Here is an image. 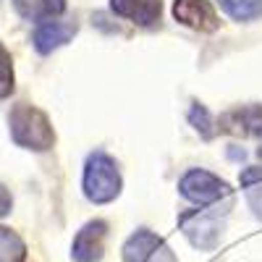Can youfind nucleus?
<instances>
[{
	"label": "nucleus",
	"instance_id": "obj_1",
	"mask_svg": "<svg viewBox=\"0 0 262 262\" xmlns=\"http://www.w3.org/2000/svg\"><path fill=\"white\" fill-rule=\"evenodd\" d=\"M8 123H11V137L18 147L45 152L55 142V131H53L48 116L34 105H27V102L13 105V111L8 116Z\"/></svg>",
	"mask_w": 262,
	"mask_h": 262
},
{
	"label": "nucleus",
	"instance_id": "obj_2",
	"mask_svg": "<svg viewBox=\"0 0 262 262\" xmlns=\"http://www.w3.org/2000/svg\"><path fill=\"white\" fill-rule=\"evenodd\" d=\"M84 194L95 205L113 202L121 194V173L111 155L92 152L84 165Z\"/></svg>",
	"mask_w": 262,
	"mask_h": 262
},
{
	"label": "nucleus",
	"instance_id": "obj_3",
	"mask_svg": "<svg viewBox=\"0 0 262 262\" xmlns=\"http://www.w3.org/2000/svg\"><path fill=\"white\" fill-rule=\"evenodd\" d=\"M179 226L196 249H215L217 242H221V233H223V217H221V210L210 205L207 210L181 212Z\"/></svg>",
	"mask_w": 262,
	"mask_h": 262
},
{
	"label": "nucleus",
	"instance_id": "obj_4",
	"mask_svg": "<svg viewBox=\"0 0 262 262\" xmlns=\"http://www.w3.org/2000/svg\"><path fill=\"white\" fill-rule=\"evenodd\" d=\"M179 191L181 196H186L189 202L200 205V207H210V205H217L221 200L231 194V186L217 179L215 173L210 170H202V168H191L186 176L179 181Z\"/></svg>",
	"mask_w": 262,
	"mask_h": 262
},
{
	"label": "nucleus",
	"instance_id": "obj_5",
	"mask_svg": "<svg viewBox=\"0 0 262 262\" xmlns=\"http://www.w3.org/2000/svg\"><path fill=\"white\" fill-rule=\"evenodd\" d=\"M123 262H176V257L158 233L142 228L123 244Z\"/></svg>",
	"mask_w": 262,
	"mask_h": 262
},
{
	"label": "nucleus",
	"instance_id": "obj_6",
	"mask_svg": "<svg viewBox=\"0 0 262 262\" xmlns=\"http://www.w3.org/2000/svg\"><path fill=\"white\" fill-rule=\"evenodd\" d=\"M173 16L184 27H191L196 32H215L221 27V18L210 6V0H173Z\"/></svg>",
	"mask_w": 262,
	"mask_h": 262
},
{
	"label": "nucleus",
	"instance_id": "obj_7",
	"mask_svg": "<svg viewBox=\"0 0 262 262\" xmlns=\"http://www.w3.org/2000/svg\"><path fill=\"white\" fill-rule=\"evenodd\" d=\"M105 236H107V223L105 221H90L74 238L71 244V257L74 262H97L105 254Z\"/></svg>",
	"mask_w": 262,
	"mask_h": 262
},
{
	"label": "nucleus",
	"instance_id": "obj_8",
	"mask_svg": "<svg viewBox=\"0 0 262 262\" xmlns=\"http://www.w3.org/2000/svg\"><path fill=\"white\" fill-rule=\"evenodd\" d=\"M221 128L233 137L262 139V105H244L221 116Z\"/></svg>",
	"mask_w": 262,
	"mask_h": 262
},
{
	"label": "nucleus",
	"instance_id": "obj_9",
	"mask_svg": "<svg viewBox=\"0 0 262 262\" xmlns=\"http://www.w3.org/2000/svg\"><path fill=\"white\" fill-rule=\"evenodd\" d=\"M111 11L139 27H152L160 21L163 3L160 0H111Z\"/></svg>",
	"mask_w": 262,
	"mask_h": 262
},
{
	"label": "nucleus",
	"instance_id": "obj_10",
	"mask_svg": "<svg viewBox=\"0 0 262 262\" xmlns=\"http://www.w3.org/2000/svg\"><path fill=\"white\" fill-rule=\"evenodd\" d=\"M76 34V27L74 24H66V21H42V24L34 29V48L37 53L48 55L58 48H63L66 42H71V37Z\"/></svg>",
	"mask_w": 262,
	"mask_h": 262
},
{
	"label": "nucleus",
	"instance_id": "obj_11",
	"mask_svg": "<svg viewBox=\"0 0 262 262\" xmlns=\"http://www.w3.org/2000/svg\"><path fill=\"white\" fill-rule=\"evenodd\" d=\"M13 8L27 21H50L66 11V0H13Z\"/></svg>",
	"mask_w": 262,
	"mask_h": 262
},
{
	"label": "nucleus",
	"instance_id": "obj_12",
	"mask_svg": "<svg viewBox=\"0 0 262 262\" xmlns=\"http://www.w3.org/2000/svg\"><path fill=\"white\" fill-rule=\"evenodd\" d=\"M233 21H254L262 16V0H215Z\"/></svg>",
	"mask_w": 262,
	"mask_h": 262
},
{
	"label": "nucleus",
	"instance_id": "obj_13",
	"mask_svg": "<svg viewBox=\"0 0 262 262\" xmlns=\"http://www.w3.org/2000/svg\"><path fill=\"white\" fill-rule=\"evenodd\" d=\"M27 247L11 228L0 226V262H24Z\"/></svg>",
	"mask_w": 262,
	"mask_h": 262
},
{
	"label": "nucleus",
	"instance_id": "obj_14",
	"mask_svg": "<svg viewBox=\"0 0 262 262\" xmlns=\"http://www.w3.org/2000/svg\"><path fill=\"white\" fill-rule=\"evenodd\" d=\"M189 121H191V126L200 131V134L205 137V139H212L215 134H217V126H215V121H212V116L207 113V107L205 105H200V102H194L191 105V111H189Z\"/></svg>",
	"mask_w": 262,
	"mask_h": 262
},
{
	"label": "nucleus",
	"instance_id": "obj_15",
	"mask_svg": "<svg viewBox=\"0 0 262 262\" xmlns=\"http://www.w3.org/2000/svg\"><path fill=\"white\" fill-rule=\"evenodd\" d=\"M13 92V60L11 53L0 45V100Z\"/></svg>",
	"mask_w": 262,
	"mask_h": 262
},
{
	"label": "nucleus",
	"instance_id": "obj_16",
	"mask_svg": "<svg viewBox=\"0 0 262 262\" xmlns=\"http://www.w3.org/2000/svg\"><path fill=\"white\" fill-rule=\"evenodd\" d=\"M247 202L252 205L257 217H262V181L254 184V186H247Z\"/></svg>",
	"mask_w": 262,
	"mask_h": 262
},
{
	"label": "nucleus",
	"instance_id": "obj_17",
	"mask_svg": "<svg viewBox=\"0 0 262 262\" xmlns=\"http://www.w3.org/2000/svg\"><path fill=\"white\" fill-rule=\"evenodd\" d=\"M11 191L3 186V184H0V217H6L8 212H11Z\"/></svg>",
	"mask_w": 262,
	"mask_h": 262
}]
</instances>
